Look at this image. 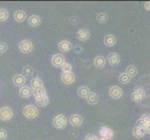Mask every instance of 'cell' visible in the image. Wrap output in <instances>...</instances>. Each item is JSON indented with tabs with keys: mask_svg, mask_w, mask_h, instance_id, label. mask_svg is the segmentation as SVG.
I'll use <instances>...</instances> for the list:
<instances>
[{
	"mask_svg": "<svg viewBox=\"0 0 150 140\" xmlns=\"http://www.w3.org/2000/svg\"><path fill=\"white\" fill-rule=\"evenodd\" d=\"M38 109L34 105H27L23 107V114L27 119H35L38 116Z\"/></svg>",
	"mask_w": 150,
	"mask_h": 140,
	"instance_id": "6da1fadb",
	"label": "cell"
},
{
	"mask_svg": "<svg viewBox=\"0 0 150 140\" xmlns=\"http://www.w3.org/2000/svg\"><path fill=\"white\" fill-rule=\"evenodd\" d=\"M52 124L57 129H64L67 125V119L63 114H58L53 118Z\"/></svg>",
	"mask_w": 150,
	"mask_h": 140,
	"instance_id": "7a4b0ae2",
	"label": "cell"
},
{
	"mask_svg": "<svg viewBox=\"0 0 150 140\" xmlns=\"http://www.w3.org/2000/svg\"><path fill=\"white\" fill-rule=\"evenodd\" d=\"M19 49L23 53H30L34 49V45L29 39H23L19 43Z\"/></svg>",
	"mask_w": 150,
	"mask_h": 140,
	"instance_id": "3957f363",
	"label": "cell"
},
{
	"mask_svg": "<svg viewBox=\"0 0 150 140\" xmlns=\"http://www.w3.org/2000/svg\"><path fill=\"white\" fill-rule=\"evenodd\" d=\"M137 126L143 127L144 130L146 131V133L149 134L150 130V115L148 113L144 114V115L139 119V121L137 122Z\"/></svg>",
	"mask_w": 150,
	"mask_h": 140,
	"instance_id": "277c9868",
	"label": "cell"
},
{
	"mask_svg": "<svg viewBox=\"0 0 150 140\" xmlns=\"http://www.w3.org/2000/svg\"><path fill=\"white\" fill-rule=\"evenodd\" d=\"M13 117V111L9 107H3L0 108V120L8 122Z\"/></svg>",
	"mask_w": 150,
	"mask_h": 140,
	"instance_id": "5b68a950",
	"label": "cell"
},
{
	"mask_svg": "<svg viewBox=\"0 0 150 140\" xmlns=\"http://www.w3.org/2000/svg\"><path fill=\"white\" fill-rule=\"evenodd\" d=\"M144 95H146V92H144V90L143 89V88L139 87V88H137V89H135L133 91V92L132 93V95H131V98H132V100L133 102L139 103V102H141L144 99Z\"/></svg>",
	"mask_w": 150,
	"mask_h": 140,
	"instance_id": "8992f818",
	"label": "cell"
},
{
	"mask_svg": "<svg viewBox=\"0 0 150 140\" xmlns=\"http://www.w3.org/2000/svg\"><path fill=\"white\" fill-rule=\"evenodd\" d=\"M64 56L62 53H56L51 57V64L55 67H62V65L64 64Z\"/></svg>",
	"mask_w": 150,
	"mask_h": 140,
	"instance_id": "52a82bcc",
	"label": "cell"
},
{
	"mask_svg": "<svg viewBox=\"0 0 150 140\" xmlns=\"http://www.w3.org/2000/svg\"><path fill=\"white\" fill-rule=\"evenodd\" d=\"M122 95H123L122 89L117 85L112 86L109 89V95L111 96V98H113V99H115V100L120 99V98L122 96Z\"/></svg>",
	"mask_w": 150,
	"mask_h": 140,
	"instance_id": "ba28073f",
	"label": "cell"
},
{
	"mask_svg": "<svg viewBox=\"0 0 150 140\" xmlns=\"http://www.w3.org/2000/svg\"><path fill=\"white\" fill-rule=\"evenodd\" d=\"M100 136L102 138H105L106 140L113 139L114 137V132L112 129L107 126H102L100 128Z\"/></svg>",
	"mask_w": 150,
	"mask_h": 140,
	"instance_id": "9c48e42d",
	"label": "cell"
},
{
	"mask_svg": "<svg viewBox=\"0 0 150 140\" xmlns=\"http://www.w3.org/2000/svg\"><path fill=\"white\" fill-rule=\"evenodd\" d=\"M61 80L66 85H70L74 83L76 80V76L72 73V72H66V73H63L61 76Z\"/></svg>",
	"mask_w": 150,
	"mask_h": 140,
	"instance_id": "30bf717a",
	"label": "cell"
},
{
	"mask_svg": "<svg viewBox=\"0 0 150 140\" xmlns=\"http://www.w3.org/2000/svg\"><path fill=\"white\" fill-rule=\"evenodd\" d=\"M107 62L111 66H117L120 63V56L117 53H111L107 56Z\"/></svg>",
	"mask_w": 150,
	"mask_h": 140,
	"instance_id": "8fae6325",
	"label": "cell"
},
{
	"mask_svg": "<svg viewBox=\"0 0 150 140\" xmlns=\"http://www.w3.org/2000/svg\"><path fill=\"white\" fill-rule=\"evenodd\" d=\"M69 122L71 123L72 126L74 127H79L83 123V118H82L79 114H73L69 118Z\"/></svg>",
	"mask_w": 150,
	"mask_h": 140,
	"instance_id": "7c38bea8",
	"label": "cell"
},
{
	"mask_svg": "<svg viewBox=\"0 0 150 140\" xmlns=\"http://www.w3.org/2000/svg\"><path fill=\"white\" fill-rule=\"evenodd\" d=\"M91 38V33L89 30L87 29H80L77 31L76 33V38L79 41H82V42H85L88 39Z\"/></svg>",
	"mask_w": 150,
	"mask_h": 140,
	"instance_id": "4fadbf2b",
	"label": "cell"
},
{
	"mask_svg": "<svg viewBox=\"0 0 150 140\" xmlns=\"http://www.w3.org/2000/svg\"><path fill=\"white\" fill-rule=\"evenodd\" d=\"M58 48L61 51L66 53V51H69L73 49V45L68 40H61L58 43Z\"/></svg>",
	"mask_w": 150,
	"mask_h": 140,
	"instance_id": "5bb4252c",
	"label": "cell"
},
{
	"mask_svg": "<svg viewBox=\"0 0 150 140\" xmlns=\"http://www.w3.org/2000/svg\"><path fill=\"white\" fill-rule=\"evenodd\" d=\"M12 82L15 86H18V87H23L24 86L25 82H26V79H25V77L23 75H21V74H18V75H15L12 79Z\"/></svg>",
	"mask_w": 150,
	"mask_h": 140,
	"instance_id": "9a60e30c",
	"label": "cell"
},
{
	"mask_svg": "<svg viewBox=\"0 0 150 140\" xmlns=\"http://www.w3.org/2000/svg\"><path fill=\"white\" fill-rule=\"evenodd\" d=\"M33 95V90L28 86H23L19 90V95L22 98H28Z\"/></svg>",
	"mask_w": 150,
	"mask_h": 140,
	"instance_id": "2e32d148",
	"label": "cell"
},
{
	"mask_svg": "<svg viewBox=\"0 0 150 140\" xmlns=\"http://www.w3.org/2000/svg\"><path fill=\"white\" fill-rule=\"evenodd\" d=\"M14 20L18 23H23V21L26 19V12L23 11V9H18L13 14Z\"/></svg>",
	"mask_w": 150,
	"mask_h": 140,
	"instance_id": "e0dca14e",
	"label": "cell"
},
{
	"mask_svg": "<svg viewBox=\"0 0 150 140\" xmlns=\"http://www.w3.org/2000/svg\"><path fill=\"white\" fill-rule=\"evenodd\" d=\"M30 88L32 89L33 91L34 90H37V89H39V88H43L44 87V84H43V81L41 80L39 77H34L32 79L30 82Z\"/></svg>",
	"mask_w": 150,
	"mask_h": 140,
	"instance_id": "ac0fdd59",
	"label": "cell"
},
{
	"mask_svg": "<svg viewBox=\"0 0 150 140\" xmlns=\"http://www.w3.org/2000/svg\"><path fill=\"white\" fill-rule=\"evenodd\" d=\"M93 64L97 67V68H103L106 64V60L103 55H98L96 56L93 60Z\"/></svg>",
	"mask_w": 150,
	"mask_h": 140,
	"instance_id": "d6986e66",
	"label": "cell"
},
{
	"mask_svg": "<svg viewBox=\"0 0 150 140\" xmlns=\"http://www.w3.org/2000/svg\"><path fill=\"white\" fill-rule=\"evenodd\" d=\"M146 134V131L141 126H135L132 129V134L136 138H142L144 134Z\"/></svg>",
	"mask_w": 150,
	"mask_h": 140,
	"instance_id": "ffe728a7",
	"label": "cell"
},
{
	"mask_svg": "<svg viewBox=\"0 0 150 140\" xmlns=\"http://www.w3.org/2000/svg\"><path fill=\"white\" fill-rule=\"evenodd\" d=\"M28 23L32 27H38L41 23V19L38 16V15H32L28 19Z\"/></svg>",
	"mask_w": 150,
	"mask_h": 140,
	"instance_id": "44dd1931",
	"label": "cell"
},
{
	"mask_svg": "<svg viewBox=\"0 0 150 140\" xmlns=\"http://www.w3.org/2000/svg\"><path fill=\"white\" fill-rule=\"evenodd\" d=\"M103 43L108 47H112L117 43V39L113 35H105L103 38Z\"/></svg>",
	"mask_w": 150,
	"mask_h": 140,
	"instance_id": "7402d4cb",
	"label": "cell"
},
{
	"mask_svg": "<svg viewBox=\"0 0 150 140\" xmlns=\"http://www.w3.org/2000/svg\"><path fill=\"white\" fill-rule=\"evenodd\" d=\"M86 99H87V102L91 104V105H95V104L99 102V96H98V95H96L95 92H91L89 93V95L86 97Z\"/></svg>",
	"mask_w": 150,
	"mask_h": 140,
	"instance_id": "603a6c76",
	"label": "cell"
},
{
	"mask_svg": "<svg viewBox=\"0 0 150 140\" xmlns=\"http://www.w3.org/2000/svg\"><path fill=\"white\" fill-rule=\"evenodd\" d=\"M90 92H91L90 89L86 86H81L79 88V90H77V95H79V96H80L81 98H86L88 95H89Z\"/></svg>",
	"mask_w": 150,
	"mask_h": 140,
	"instance_id": "cb8c5ba5",
	"label": "cell"
},
{
	"mask_svg": "<svg viewBox=\"0 0 150 140\" xmlns=\"http://www.w3.org/2000/svg\"><path fill=\"white\" fill-rule=\"evenodd\" d=\"M35 102H37V105L38 107H46L49 104V97L48 95H45V96H42L40 98H38V99H35Z\"/></svg>",
	"mask_w": 150,
	"mask_h": 140,
	"instance_id": "d4e9b609",
	"label": "cell"
},
{
	"mask_svg": "<svg viewBox=\"0 0 150 140\" xmlns=\"http://www.w3.org/2000/svg\"><path fill=\"white\" fill-rule=\"evenodd\" d=\"M125 73L127 74V75H129L131 77H135L136 75H137V73H138V70H137V68L134 65H129V66H127V68H126V72Z\"/></svg>",
	"mask_w": 150,
	"mask_h": 140,
	"instance_id": "484cf974",
	"label": "cell"
},
{
	"mask_svg": "<svg viewBox=\"0 0 150 140\" xmlns=\"http://www.w3.org/2000/svg\"><path fill=\"white\" fill-rule=\"evenodd\" d=\"M33 95L35 96V99H38V98H40L42 96H45L47 95V93H46V90L45 88H39V89H37V90H34L33 91Z\"/></svg>",
	"mask_w": 150,
	"mask_h": 140,
	"instance_id": "4316f807",
	"label": "cell"
},
{
	"mask_svg": "<svg viewBox=\"0 0 150 140\" xmlns=\"http://www.w3.org/2000/svg\"><path fill=\"white\" fill-rule=\"evenodd\" d=\"M118 80H120V82L122 84H128L129 82L132 80V77L129 75H127L126 73H121L120 77H118Z\"/></svg>",
	"mask_w": 150,
	"mask_h": 140,
	"instance_id": "83f0119b",
	"label": "cell"
},
{
	"mask_svg": "<svg viewBox=\"0 0 150 140\" xmlns=\"http://www.w3.org/2000/svg\"><path fill=\"white\" fill-rule=\"evenodd\" d=\"M96 20L99 22L100 23H105L107 21H108V16L103 12H100L97 14L96 16Z\"/></svg>",
	"mask_w": 150,
	"mask_h": 140,
	"instance_id": "f1b7e54d",
	"label": "cell"
},
{
	"mask_svg": "<svg viewBox=\"0 0 150 140\" xmlns=\"http://www.w3.org/2000/svg\"><path fill=\"white\" fill-rule=\"evenodd\" d=\"M8 11L6 9H0V22H5L8 19Z\"/></svg>",
	"mask_w": 150,
	"mask_h": 140,
	"instance_id": "f546056e",
	"label": "cell"
},
{
	"mask_svg": "<svg viewBox=\"0 0 150 140\" xmlns=\"http://www.w3.org/2000/svg\"><path fill=\"white\" fill-rule=\"evenodd\" d=\"M62 70H63V73H66V72H72V65L67 63V62H64V64L62 65Z\"/></svg>",
	"mask_w": 150,
	"mask_h": 140,
	"instance_id": "4dcf8cb0",
	"label": "cell"
},
{
	"mask_svg": "<svg viewBox=\"0 0 150 140\" xmlns=\"http://www.w3.org/2000/svg\"><path fill=\"white\" fill-rule=\"evenodd\" d=\"M23 71L24 75L30 76V75H32V74H33L34 69H33V67H31V66H29V65H26V66H24V67H23Z\"/></svg>",
	"mask_w": 150,
	"mask_h": 140,
	"instance_id": "1f68e13d",
	"label": "cell"
},
{
	"mask_svg": "<svg viewBox=\"0 0 150 140\" xmlns=\"http://www.w3.org/2000/svg\"><path fill=\"white\" fill-rule=\"evenodd\" d=\"M8 136V132L5 129H0V140H5Z\"/></svg>",
	"mask_w": 150,
	"mask_h": 140,
	"instance_id": "d6a6232c",
	"label": "cell"
},
{
	"mask_svg": "<svg viewBox=\"0 0 150 140\" xmlns=\"http://www.w3.org/2000/svg\"><path fill=\"white\" fill-rule=\"evenodd\" d=\"M8 50V46L7 44L5 43V42H0V53H6Z\"/></svg>",
	"mask_w": 150,
	"mask_h": 140,
	"instance_id": "836d02e7",
	"label": "cell"
},
{
	"mask_svg": "<svg viewBox=\"0 0 150 140\" xmlns=\"http://www.w3.org/2000/svg\"><path fill=\"white\" fill-rule=\"evenodd\" d=\"M85 140H98V138L94 136V134H88V136H86Z\"/></svg>",
	"mask_w": 150,
	"mask_h": 140,
	"instance_id": "e575fe53",
	"label": "cell"
},
{
	"mask_svg": "<svg viewBox=\"0 0 150 140\" xmlns=\"http://www.w3.org/2000/svg\"><path fill=\"white\" fill-rule=\"evenodd\" d=\"M144 9H146V10H150V2L149 1H146V3H144Z\"/></svg>",
	"mask_w": 150,
	"mask_h": 140,
	"instance_id": "d590c367",
	"label": "cell"
},
{
	"mask_svg": "<svg viewBox=\"0 0 150 140\" xmlns=\"http://www.w3.org/2000/svg\"><path fill=\"white\" fill-rule=\"evenodd\" d=\"M98 140H106V139H105V138H100V139H98Z\"/></svg>",
	"mask_w": 150,
	"mask_h": 140,
	"instance_id": "8d00e7d4",
	"label": "cell"
}]
</instances>
